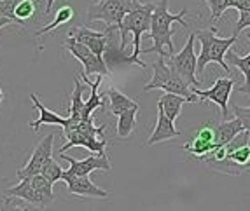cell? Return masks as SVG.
I'll return each instance as SVG.
<instances>
[{
    "label": "cell",
    "instance_id": "6da1fadb",
    "mask_svg": "<svg viewBox=\"0 0 250 211\" xmlns=\"http://www.w3.org/2000/svg\"><path fill=\"white\" fill-rule=\"evenodd\" d=\"M189 11L188 9H182L180 13L171 14L168 11V0H159L156 2V7L152 11V18H150V30L149 35L152 38V47H147L142 51V54H150L156 53L159 56H165L167 58L168 54L175 53V47H173V28L171 25L173 23H180L184 28H189V23L184 21V16H188Z\"/></svg>",
    "mask_w": 250,
    "mask_h": 211
},
{
    "label": "cell",
    "instance_id": "7a4b0ae2",
    "mask_svg": "<svg viewBox=\"0 0 250 211\" xmlns=\"http://www.w3.org/2000/svg\"><path fill=\"white\" fill-rule=\"evenodd\" d=\"M156 4L154 2H147V4H140L135 9H131L125 18H123L121 25H119V53L126 49L128 46V37L131 35L133 37V53L128 58V63H135V65H140L142 68H146V63L140 59V42H142V35L144 33H149L150 30V18H152V11H154Z\"/></svg>",
    "mask_w": 250,
    "mask_h": 211
},
{
    "label": "cell",
    "instance_id": "3957f363",
    "mask_svg": "<svg viewBox=\"0 0 250 211\" xmlns=\"http://www.w3.org/2000/svg\"><path fill=\"white\" fill-rule=\"evenodd\" d=\"M194 37L201 44V53L198 54V75H203L205 68L210 63H217L221 65L228 74H231V68L226 61V53L229 51V47L236 42L238 35L233 33L231 37L221 38L217 37V28L215 26H207V28H200L194 32Z\"/></svg>",
    "mask_w": 250,
    "mask_h": 211
},
{
    "label": "cell",
    "instance_id": "277c9868",
    "mask_svg": "<svg viewBox=\"0 0 250 211\" xmlns=\"http://www.w3.org/2000/svg\"><path fill=\"white\" fill-rule=\"evenodd\" d=\"M226 155L219 161H210L208 168L222 174L238 176L250 171V133L243 129L224 145Z\"/></svg>",
    "mask_w": 250,
    "mask_h": 211
},
{
    "label": "cell",
    "instance_id": "5b68a950",
    "mask_svg": "<svg viewBox=\"0 0 250 211\" xmlns=\"http://www.w3.org/2000/svg\"><path fill=\"white\" fill-rule=\"evenodd\" d=\"M152 79L144 86V91H152V89H163L165 93H175L188 99L189 103H196L200 101V98H196L192 87L188 86L180 79L175 72L168 66L165 56H159L158 61L152 63Z\"/></svg>",
    "mask_w": 250,
    "mask_h": 211
},
{
    "label": "cell",
    "instance_id": "8992f818",
    "mask_svg": "<svg viewBox=\"0 0 250 211\" xmlns=\"http://www.w3.org/2000/svg\"><path fill=\"white\" fill-rule=\"evenodd\" d=\"M194 32L191 33L188 37V42H186V46L179 51V53H173V54H168L167 63L170 66L171 70L175 72L179 75L180 79L184 82L188 84L191 87H200V80L196 79V74H198V54L194 53Z\"/></svg>",
    "mask_w": 250,
    "mask_h": 211
},
{
    "label": "cell",
    "instance_id": "52a82bcc",
    "mask_svg": "<svg viewBox=\"0 0 250 211\" xmlns=\"http://www.w3.org/2000/svg\"><path fill=\"white\" fill-rule=\"evenodd\" d=\"M140 4V0H98L88 7V21H104L107 26L121 25L123 18Z\"/></svg>",
    "mask_w": 250,
    "mask_h": 211
},
{
    "label": "cell",
    "instance_id": "ba28073f",
    "mask_svg": "<svg viewBox=\"0 0 250 211\" xmlns=\"http://www.w3.org/2000/svg\"><path fill=\"white\" fill-rule=\"evenodd\" d=\"M65 49H67L75 59H79L84 68L83 74H86L88 77L89 75H104L105 77V75L110 74L107 63L104 61V58L98 56V54H95L88 46L77 42L75 38L68 37L67 40H65Z\"/></svg>",
    "mask_w": 250,
    "mask_h": 211
},
{
    "label": "cell",
    "instance_id": "9c48e42d",
    "mask_svg": "<svg viewBox=\"0 0 250 211\" xmlns=\"http://www.w3.org/2000/svg\"><path fill=\"white\" fill-rule=\"evenodd\" d=\"M233 87H234V80L231 77H221L208 89L192 87V91H194L196 96H200V101H213L215 105H219L221 107L222 119H229L231 112L228 103H229V96L231 91H233Z\"/></svg>",
    "mask_w": 250,
    "mask_h": 211
},
{
    "label": "cell",
    "instance_id": "30bf717a",
    "mask_svg": "<svg viewBox=\"0 0 250 211\" xmlns=\"http://www.w3.org/2000/svg\"><path fill=\"white\" fill-rule=\"evenodd\" d=\"M215 124L217 122H213V120L203 122V124L196 129V133L191 136V140H189L188 143H184V150L198 159L207 157L213 149H217Z\"/></svg>",
    "mask_w": 250,
    "mask_h": 211
},
{
    "label": "cell",
    "instance_id": "8fae6325",
    "mask_svg": "<svg viewBox=\"0 0 250 211\" xmlns=\"http://www.w3.org/2000/svg\"><path fill=\"white\" fill-rule=\"evenodd\" d=\"M53 141H54L53 133H49L47 136H44L41 141H39L37 147H35L34 152H32V155H30V159L26 161V164L16 171L18 180L26 178V176H34V174L41 173L44 164L53 157Z\"/></svg>",
    "mask_w": 250,
    "mask_h": 211
},
{
    "label": "cell",
    "instance_id": "7c38bea8",
    "mask_svg": "<svg viewBox=\"0 0 250 211\" xmlns=\"http://www.w3.org/2000/svg\"><path fill=\"white\" fill-rule=\"evenodd\" d=\"M62 182L67 183L68 194L75 197H96V199H107L110 192L104 191L100 187H96L89 174H74L70 170H63Z\"/></svg>",
    "mask_w": 250,
    "mask_h": 211
},
{
    "label": "cell",
    "instance_id": "4fadbf2b",
    "mask_svg": "<svg viewBox=\"0 0 250 211\" xmlns=\"http://www.w3.org/2000/svg\"><path fill=\"white\" fill-rule=\"evenodd\" d=\"M116 28L117 26H107L105 32H96V30L86 28V26H75V28H72L70 37L75 38L77 42H81V44H84V46H88L93 53L104 58V53L108 49L110 35H112V32Z\"/></svg>",
    "mask_w": 250,
    "mask_h": 211
},
{
    "label": "cell",
    "instance_id": "5bb4252c",
    "mask_svg": "<svg viewBox=\"0 0 250 211\" xmlns=\"http://www.w3.org/2000/svg\"><path fill=\"white\" fill-rule=\"evenodd\" d=\"M60 159L67 161L70 164L68 170L74 174H91L93 171H110L112 166H110V159H108L107 153L104 155H98V153H93L89 157L83 159V161H77V159L70 157L65 152H60Z\"/></svg>",
    "mask_w": 250,
    "mask_h": 211
},
{
    "label": "cell",
    "instance_id": "9a60e30c",
    "mask_svg": "<svg viewBox=\"0 0 250 211\" xmlns=\"http://www.w3.org/2000/svg\"><path fill=\"white\" fill-rule=\"evenodd\" d=\"M7 195L25 201L28 206L35 208V210H46V208H49V203H47L46 199L42 197V195L35 191V187L32 185V180H30V176H26V178H21L16 185L9 187Z\"/></svg>",
    "mask_w": 250,
    "mask_h": 211
},
{
    "label": "cell",
    "instance_id": "2e32d148",
    "mask_svg": "<svg viewBox=\"0 0 250 211\" xmlns=\"http://www.w3.org/2000/svg\"><path fill=\"white\" fill-rule=\"evenodd\" d=\"M180 136V131L175 128V122L163 112L161 108L158 107V120H156V128L154 131L150 133L149 140H147L146 145H156V143H163V141L173 140V138Z\"/></svg>",
    "mask_w": 250,
    "mask_h": 211
},
{
    "label": "cell",
    "instance_id": "e0dca14e",
    "mask_svg": "<svg viewBox=\"0 0 250 211\" xmlns=\"http://www.w3.org/2000/svg\"><path fill=\"white\" fill-rule=\"evenodd\" d=\"M30 99H32V103H34V107L37 108L39 112V119L30 122V128L34 131H39L41 126H62V128H65L68 124V117H62L56 112H53V110H49V108H46L41 103V99H39V96L35 93L30 95Z\"/></svg>",
    "mask_w": 250,
    "mask_h": 211
},
{
    "label": "cell",
    "instance_id": "ac0fdd59",
    "mask_svg": "<svg viewBox=\"0 0 250 211\" xmlns=\"http://www.w3.org/2000/svg\"><path fill=\"white\" fill-rule=\"evenodd\" d=\"M243 124L240 122L238 117L234 119H222L221 122L215 124V133H217V147L228 145L238 133L243 131Z\"/></svg>",
    "mask_w": 250,
    "mask_h": 211
},
{
    "label": "cell",
    "instance_id": "d6986e66",
    "mask_svg": "<svg viewBox=\"0 0 250 211\" xmlns=\"http://www.w3.org/2000/svg\"><path fill=\"white\" fill-rule=\"evenodd\" d=\"M184 103H189L184 96L175 95V93H163L161 98H159V101H158V107L161 108L163 112L167 114L173 122H175V120L180 117Z\"/></svg>",
    "mask_w": 250,
    "mask_h": 211
},
{
    "label": "cell",
    "instance_id": "ffe728a7",
    "mask_svg": "<svg viewBox=\"0 0 250 211\" xmlns=\"http://www.w3.org/2000/svg\"><path fill=\"white\" fill-rule=\"evenodd\" d=\"M249 40H250V35H249ZM226 61H228V65L238 68V70L245 75V84L238 87L236 91L245 93V95L250 96V53L247 54V56H238V54L228 51V53H226Z\"/></svg>",
    "mask_w": 250,
    "mask_h": 211
},
{
    "label": "cell",
    "instance_id": "44dd1931",
    "mask_svg": "<svg viewBox=\"0 0 250 211\" xmlns=\"http://www.w3.org/2000/svg\"><path fill=\"white\" fill-rule=\"evenodd\" d=\"M83 84H81L79 77H75L74 80V91L70 95V107H68V124H77L79 120H83Z\"/></svg>",
    "mask_w": 250,
    "mask_h": 211
},
{
    "label": "cell",
    "instance_id": "7402d4cb",
    "mask_svg": "<svg viewBox=\"0 0 250 211\" xmlns=\"http://www.w3.org/2000/svg\"><path fill=\"white\" fill-rule=\"evenodd\" d=\"M138 110H140V107H131L128 108V110H125L123 114H119L117 115V136L121 138V140H125V138H128L131 133L135 131V128H137V115H138Z\"/></svg>",
    "mask_w": 250,
    "mask_h": 211
},
{
    "label": "cell",
    "instance_id": "603a6c76",
    "mask_svg": "<svg viewBox=\"0 0 250 211\" xmlns=\"http://www.w3.org/2000/svg\"><path fill=\"white\" fill-rule=\"evenodd\" d=\"M105 96H107L108 101H110V114H114V115H119V114H123L125 110H128V108L137 107L138 105L137 101H133V99L128 98L126 95H123L116 87H108Z\"/></svg>",
    "mask_w": 250,
    "mask_h": 211
},
{
    "label": "cell",
    "instance_id": "cb8c5ba5",
    "mask_svg": "<svg viewBox=\"0 0 250 211\" xmlns=\"http://www.w3.org/2000/svg\"><path fill=\"white\" fill-rule=\"evenodd\" d=\"M74 16H75L74 9H72L70 5H63V7H60L58 11H56V18L53 19V23H49V25L44 26V28L37 30V32H35V37H41V35H46V33L53 32V30H56L58 26L68 23Z\"/></svg>",
    "mask_w": 250,
    "mask_h": 211
},
{
    "label": "cell",
    "instance_id": "d4e9b609",
    "mask_svg": "<svg viewBox=\"0 0 250 211\" xmlns=\"http://www.w3.org/2000/svg\"><path fill=\"white\" fill-rule=\"evenodd\" d=\"M7 180L0 178V210H28V204L25 201H14L16 197L7 195Z\"/></svg>",
    "mask_w": 250,
    "mask_h": 211
},
{
    "label": "cell",
    "instance_id": "484cf974",
    "mask_svg": "<svg viewBox=\"0 0 250 211\" xmlns=\"http://www.w3.org/2000/svg\"><path fill=\"white\" fill-rule=\"evenodd\" d=\"M35 13H37V2H34V0H21L20 4L16 5V9H14V16H16L20 25L32 19L35 16Z\"/></svg>",
    "mask_w": 250,
    "mask_h": 211
},
{
    "label": "cell",
    "instance_id": "4316f807",
    "mask_svg": "<svg viewBox=\"0 0 250 211\" xmlns=\"http://www.w3.org/2000/svg\"><path fill=\"white\" fill-rule=\"evenodd\" d=\"M41 174H44L47 180H49L51 183H56V182H60L62 180V174H63V170H62V166L58 164V162L54 161L53 157L49 159V161L44 164V168H42V171H41Z\"/></svg>",
    "mask_w": 250,
    "mask_h": 211
},
{
    "label": "cell",
    "instance_id": "83f0119b",
    "mask_svg": "<svg viewBox=\"0 0 250 211\" xmlns=\"http://www.w3.org/2000/svg\"><path fill=\"white\" fill-rule=\"evenodd\" d=\"M205 2L208 5L212 21H217L219 18H222V14L229 9V0H205Z\"/></svg>",
    "mask_w": 250,
    "mask_h": 211
},
{
    "label": "cell",
    "instance_id": "f1b7e54d",
    "mask_svg": "<svg viewBox=\"0 0 250 211\" xmlns=\"http://www.w3.org/2000/svg\"><path fill=\"white\" fill-rule=\"evenodd\" d=\"M20 2L21 0H0V16L9 18V19H13L16 25H20L16 16H14V9H16V5L20 4Z\"/></svg>",
    "mask_w": 250,
    "mask_h": 211
},
{
    "label": "cell",
    "instance_id": "f546056e",
    "mask_svg": "<svg viewBox=\"0 0 250 211\" xmlns=\"http://www.w3.org/2000/svg\"><path fill=\"white\" fill-rule=\"evenodd\" d=\"M233 114L234 117L240 119V122L243 124V128L250 133V107H242V105H233Z\"/></svg>",
    "mask_w": 250,
    "mask_h": 211
},
{
    "label": "cell",
    "instance_id": "4dcf8cb0",
    "mask_svg": "<svg viewBox=\"0 0 250 211\" xmlns=\"http://www.w3.org/2000/svg\"><path fill=\"white\" fill-rule=\"evenodd\" d=\"M245 28H250V13L242 11V13H240V18H238V21H236V26H234L233 33L240 35V33H242V30H245Z\"/></svg>",
    "mask_w": 250,
    "mask_h": 211
},
{
    "label": "cell",
    "instance_id": "1f68e13d",
    "mask_svg": "<svg viewBox=\"0 0 250 211\" xmlns=\"http://www.w3.org/2000/svg\"><path fill=\"white\" fill-rule=\"evenodd\" d=\"M229 9H236L238 13H250V0H229Z\"/></svg>",
    "mask_w": 250,
    "mask_h": 211
},
{
    "label": "cell",
    "instance_id": "d6a6232c",
    "mask_svg": "<svg viewBox=\"0 0 250 211\" xmlns=\"http://www.w3.org/2000/svg\"><path fill=\"white\" fill-rule=\"evenodd\" d=\"M16 25L13 19H9V18H4V16H0V30L4 28V26H13Z\"/></svg>",
    "mask_w": 250,
    "mask_h": 211
},
{
    "label": "cell",
    "instance_id": "836d02e7",
    "mask_svg": "<svg viewBox=\"0 0 250 211\" xmlns=\"http://www.w3.org/2000/svg\"><path fill=\"white\" fill-rule=\"evenodd\" d=\"M2 101H4V91L0 89V105H2Z\"/></svg>",
    "mask_w": 250,
    "mask_h": 211
}]
</instances>
